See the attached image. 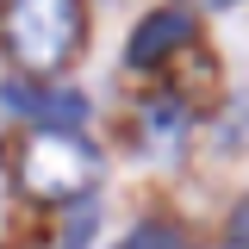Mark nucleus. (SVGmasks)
Segmentation results:
<instances>
[{"label": "nucleus", "instance_id": "obj_1", "mask_svg": "<svg viewBox=\"0 0 249 249\" xmlns=\"http://www.w3.org/2000/svg\"><path fill=\"white\" fill-rule=\"evenodd\" d=\"M75 37H81V13L69 0H19L6 13V44H13V56L25 62V75L62 69L69 50H75Z\"/></svg>", "mask_w": 249, "mask_h": 249}, {"label": "nucleus", "instance_id": "obj_2", "mask_svg": "<svg viewBox=\"0 0 249 249\" xmlns=\"http://www.w3.org/2000/svg\"><path fill=\"white\" fill-rule=\"evenodd\" d=\"M19 181H25L31 199H81V193L100 181V156H93L81 137L44 131L25 150V162H19Z\"/></svg>", "mask_w": 249, "mask_h": 249}, {"label": "nucleus", "instance_id": "obj_3", "mask_svg": "<svg viewBox=\"0 0 249 249\" xmlns=\"http://www.w3.org/2000/svg\"><path fill=\"white\" fill-rule=\"evenodd\" d=\"M6 106L13 112H25L31 124H44V131H56V137H75L81 124H88V100L81 93H50V88H31V81H6Z\"/></svg>", "mask_w": 249, "mask_h": 249}, {"label": "nucleus", "instance_id": "obj_6", "mask_svg": "<svg viewBox=\"0 0 249 249\" xmlns=\"http://www.w3.org/2000/svg\"><path fill=\"white\" fill-rule=\"evenodd\" d=\"M231 249H249V199H237L231 212Z\"/></svg>", "mask_w": 249, "mask_h": 249}, {"label": "nucleus", "instance_id": "obj_4", "mask_svg": "<svg viewBox=\"0 0 249 249\" xmlns=\"http://www.w3.org/2000/svg\"><path fill=\"white\" fill-rule=\"evenodd\" d=\"M187 31H193V19H187V13H175V6L143 13V19H137V31H131V44H124V62H131V69H156L175 44H187Z\"/></svg>", "mask_w": 249, "mask_h": 249}, {"label": "nucleus", "instance_id": "obj_5", "mask_svg": "<svg viewBox=\"0 0 249 249\" xmlns=\"http://www.w3.org/2000/svg\"><path fill=\"white\" fill-rule=\"evenodd\" d=\"M119 249H187V237L175 231V224H162V218H150V224H137V231H124Z\"/></svg>", "mask_w": 249, "mask_h": 249}, {"label": "nucleus", "instance_id": "obj_7", "mask_svg": "<svg viewBox=\"0 0 249 249\" xmlns=\"http://www.w3.org/2000/svg\"><path fill=\"white\" fill-rule=\"evenodd\" d=\"M88 231H93V212H81V224L62 237V249H81V243H88Z\"/></svg>", "mask_w": 249, "mask_h": 249}]
</instances>
